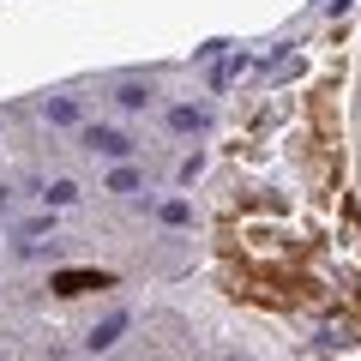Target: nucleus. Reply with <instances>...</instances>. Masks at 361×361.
<instances>
[{
    "label": "nucleus",
    "mask_w": 361,
    "mask_h": 361,
    "mask_svg": "<svg viewBox=\"0 0 361 361\" xmlns=\"http://www.w3.org/2000/svg\"><path fill=\"white\" fill-rule=\"evenodd\" d=\"M103 289H115V271H54V295L61 301L103 295Z\"/></svg>",
    "instance_id": "obj_1"
},
{
    "label": "nucleus",
    "mask_w": 361,
    "mask_h": 361,
    "mask_svg": "<svg viewBox=\"0 0 361 361\" xmlns=\"http://www.w3.org/2000/svg\"><path fill=\"white\" fill-rule=\"evenodd\" d=\"M85 145H90V151H103V157H127L133 151V145L121 139V133H109V127H85Z\"/></svg>",
    "instance_id": "obj_2"
},
{
    "label": "nucleus",
    "mask_w": 361,
    "mask_h": 361,
    "mask_svg": "<svg viewBox=\"0 0 361 361\" xmlns=\"http://www.w3.org/2000/svg\"><path fill=\"white\" fill-rule=\"evenodd\" d=\"M121 325H127V319H121V313H115V319H109L103 331H90V349H109V343H115V337H121Z\"/></svg>",
    "instance_id": "obj_3"
}]
</instances>
